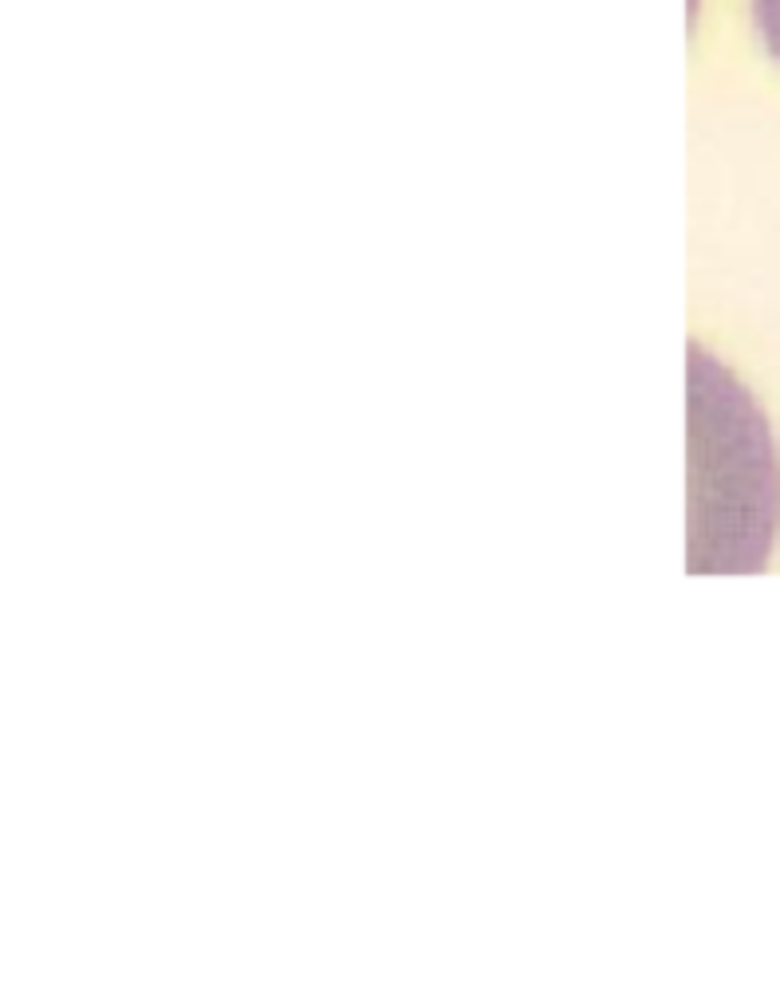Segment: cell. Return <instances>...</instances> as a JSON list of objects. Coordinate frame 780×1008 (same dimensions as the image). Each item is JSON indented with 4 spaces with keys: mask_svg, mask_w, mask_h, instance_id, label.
<instances>
[{
    "mask_svg": "<svg viewBox=\"0 0 780 1008\" xmlns=\"http://www.w3.org/2000/svg\"><path fill=\"white\" fill-rule=\"evenodd\" d=\"M753 16H757V28H761L769 52L780 60V0H753Z\"/></svg>",
    "mask_w": 780,
    "mask_h": 1008,
    "instance_id": "6da1fadb",
    "label": "cell"
}]
</instances>
